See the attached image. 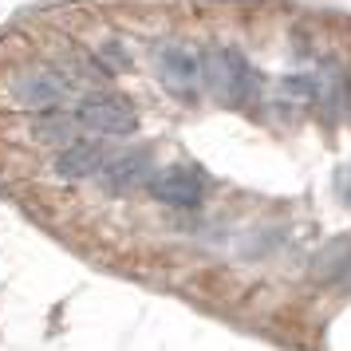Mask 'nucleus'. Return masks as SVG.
<instances>
[{
	"label": "nucleus",
	"instance_id": "2",
	"mask_svg": "<svg viewBox=\"0 0 351 351\" xmlns=\"http://www.w3.org/2000/svg\"><path fill=\"white\" fill-rule=\"evenodd\" d=\"M202 80L213 95L229 103V107H249L256 95H261V75H256V67L241 56L237 48H217L209 51L206 60H202Z\"/></svg>",
	"mask_w": 351,
	"mask_h": 351
},
{
	"label": "nucleus",
	"instance_id": "1",
	"mask_svg": "<svg viewBox=\"0 0 351 351\" xmlns=\"http://www.w3.org/2000/svg\"><path fill=\"white\" fill-rule=\"evenodd\" d=\"M107 80L103 67L95 64V56H87L80 64H28L16 67L4 80V95L20 111H51V107H67L71 99H80L83 91H91V83Z\"/></svg>",
	"mask_w": 351,
	"mask_h": 351
},
{
	"label": "nucleus",
	"instance_id": "8",
	"mask_svg": "<svg viewBox=\"0 0 351 351\" xmlns=\"http://www.w3.org/2000/svg\"><path fill=\"white\" fill-rule=\"evenodd\" d=\"M280 95L285 103H319V83L316 75H288L280 83Z\"/></svg>",
	"mask_w": 351,
	"mask_h": 351
},
{
	"label": "nucleus",
	"instance_id": "6",
	"mask_svg": "<svg viewBox=\"0 0 351 351\" xmlns=\"http://www.w3.org/2000/svg\"><path fill=\"white\" fill-rule=\"evenodd\" d=\"M119 146L103 143V138H71L56 150V158H51V174L64 178V182H83V178H95L111 154Z\"/></svg>",
	"mask_w": 351,
	"mask_h": 351
},
{
	"label": "nucleus",
	"instance_id": "7",
	"mask_svg": "<svg viewBox=\"0 0 351 351\" xmlns=\"http://www.w3.org/2000/svg\"><path fill=\"white\" fill-rule=\"evenodd\" d=\"M154 174V162H150V150H114L111 162L95 174V182L107 193L123 197V193L146 190V182Z\"/></svg>",
	"mask_w": 351,
	"mask_h": 351
},
{
	"label": "nucleus",
	"instance_id": "5",
	"mask_svg": "<svg viewBox=\"0 0 351 351\" xmlns=\"http://www.w3.org/2000/svg\"><path fill=\"white\" fill-rule=\"evenodd\" d=\"M146 190H150L154 202H162L170 209H197L202 197H206V178L190 162H174V166H166L158 174H150Z\"/></svg>",
	"mask_w": 351,
	"mask_h": 351
},
{
	"label": "nucleus",
	"instance_id": "4",
	"mask_svg": "<svg viewBox=\"0 0 351 351\" xmlns=\"http://www.w3.org/2000/svg\"><path fill=\"white\" fill-rule=\"evenodd\" d=\"M154 75L158 83L170 91L174 99L182 103H197L202 99V56L190 48H182V44H166V48L154 51Z\"/></svg>",
	"mask_w": 351,
	"mask_h": 351
},
{
	"label": "nucleus",
	"instance_id": "3",
	"mask_svg": "<svg viewBox=\"0 0 351 351\" xmlns=\"http://www.w3.org/2000/svg\"><path fill=\"white\" fill-rule=\"evenodd\" d=\"M67 107L75 114L80 130H91L99 138H123L138 127V111L127 103V95H114V91H83Z\"/></svg>",
	"mask_w": 351,
	"mask_h": 351
}]
</instances>
